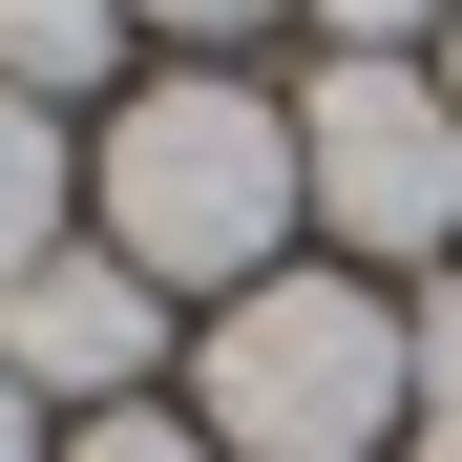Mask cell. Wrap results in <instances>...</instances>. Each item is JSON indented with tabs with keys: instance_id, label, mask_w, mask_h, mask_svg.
<instances>
[{
	"instance_id": "7c38bea8",
	"label": "cell",
	"mask_w": 462,
	"mask_h": 462,
	"mask_svg": "<svg viewBox=\"0 0 462 462\" xmlns=\"http://www.w3.org/2000/svg\"><path fill=\"white\" fill-rule=\"evenodd\" d=\"M441 85H462V22H441Z\"/></svg>"
},
{
	"instance_id": "52a82bcc",
	"label": "cell",
	"mask_w": 462,
	"mask_h": 462,
	"mask_svg": "<svg viewBox=\"0 0 462 462\" xmlns=\"http://www.w3.org/2000/svg\"><path fill=\"white\" fill-rule=\"evenodd\" d=\"M63 462H231V441H210V420H147V400H106V420L63 441Z\"/></svg>"
},
{
	"instance_id": "9c48e42d",
	"label": "cell",
	"mask_w": 462,
	"mask_h": 462,
	"mask_svg": "<svg viewBox=\"0 0 462 462\" xmlns=\"http://www.w3.org/2000/svg\"><path fill=\"white\" fill-rule=\"evenodd\" d=\"M126 22H189V42H231V22H273V0H126Z\"/></svg>"
},
{
	"instance_id": "8fae6325",
	"label": "cell",
	"mask_w": 462,
	"mask_h": 462,
	"mask_svg": "<svg viewBox=\"0 0 462 462\" xmlns=\"http://www.w3.org/2000/svg\"><path fill=\"white\" fill-rule=\"evenodd\" d=\"M420 462H462V420H420Z\"/></svg>"
},
{
	"instance_id": "30bf717a",
	"label": "cell",
	"mask_w": 462,
	"mask_h": 462,
	"mask_svg": "<svg viewBox=\"0 0 462 462\" xmlns=\"http://www.w3.org/2000/svg\"><path fill=\"white\" fill-rule=\"evenodd\" d=\"M0 462H42V400H22V378H0Z\"/></svg>"
},
{
	"instance_id": "277c9868",
	"label": "cell",
	"mask_w": 462,
	"mask_h": 462,
	"mask_svg": "<svg viewBox=\"0 0 462 462\" xmlns=\"http://www.w3.org/2000/svg\"><path fill=\"white\" fill-rule=\"evenodd\" d=\"M147 337H169V316H147L126 253H42L22 294H0V378H22V400H85V420L147 378Z\"/></svg>"
},
{
	"instance_id": "6da1fadb",
	"label": "cell",
	"mask_w": 462,
	"mask_h": 462,
	"mask_svg": "<svg viewBox=\"0 0 462 462\" xmlns=\"http://www.w3.org/2000/svg\"><path fill=\"white\" fill-rule=\"evenodd\" d=\"M294 189H316V169H294V126L253 106V85H147L126 126H106V253L147 273V294H253L273 273V210Z\"/></svg>"
},
{
	"instance_id": "3957f363",
	"label": "cell",
	"mask_w": 462,
	"mask_h": 462,
	"mask_svg": "<svg viewBox=\"0 0 462 462\" xmlns=\"http://www.w3.org/2000/svg\"><path fill=\"white\" fill-rule=\"evenodd\" d=\"M294 169H316V210L357 253H441L462 231V85H420V63H316Z\"/></svg>"
},
{
	"instance_id": "8992f818",
	"label": "cell",
	"mask_w": 462,
	"mask_h": 462,
	"mask_svg": "<svg viewBox=\"0 0 462 462\" xmlns=\"http://www.w3.org/2000/svg\"><path fill=\"white\" fill-rule=\"evenodd\" d=\"M106 22H126V0H0V85H22V106L106 85Z\"/></svg>"
},
{
	"instance_id": "ba28073f",
	"label": "cell",
	"mask_w": 462,
	"mask_h": 462,
	"mask_svg": "<svg viewBox=\"0 0 462 462\" xmlns=\"http://www.w3.org/2000/svg\"><path fill=\"white\" fill-rule=\"evenodd\" d=\"M316 22H337V63H400L420 22H462V0H316Z\"/></svg>"
},
{
	"instance_id": "7a4b0ae2",
	"label": "cell",
	"mask_w": 462,
	"mask_h": 462,
	"mask_svg": "<svg viewBox=\"0 0 462 462\" xmlns=\"http://www.w3.org/2000/svg\"><path fill=\"white\" fill-rule=\"evenodd\" d=\"M400 400H420L400 294H357V273H253L210 316V441L231 462H357Z\"/></svg>"
},
{
	"instance_id": "5b68a950",
	"label": "cell",
	"mask_w": 462,
	"mask_h": 462,
	"mask_svg": "<svg viewBox=\"0 0 462 462\" xmlns=\"http://www.w3.org/2000/svg\"><path fill=\"white\" fill-rule=\"evenodd\" d=\"M42 253H63V126H42L22 85H0V294H22Z\"/></svg>"
}]
</instances>
